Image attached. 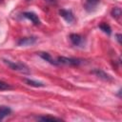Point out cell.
Wrapping results in <instances>:
<instances>
[{
  "mask_svg": "<svg viewBox=\"0 0 122 122\" xmlns=\"http://www.w3.org/2000/svg\"><path fill=\"white\" fill-rule=\"evenodd\" d=\"M4 62L13 71H19L22 73H30L29 68L21 62H12V61L7 60V59H4Z\"/></svg>",
  "mask_w": 122,
  "mask_h": 122,
  "instance_id": "cell-1",
  "label": "cell"
},
{
  "mask_svg": "<svg viewBox=\"0 0 122 122\" xmlns=\"http://www.w3.org/2000/svg\"><path fill=\"white\" fill-rule=\"evenodd\" d=\"M57 62H58V64H65V65H70V66H78L82 63V60L78 59V58H68L65 56H58Z\"/></svg>",
  "mask_w": 122,
  "mask_h": 122,
  "instance_id": "cell-2",
  "label": "cell"
},
{
  "mask_svg": "<svg viewBox=\"0 0 122 122\" xmlns=\"http://www.w3.org/2000/svg\"><path fill=\"white\" fill-rule=\"evenodd\" d=\"M70 40L72 43V45L76 47H81L85 43V39L83 36H81L78 33H71L70 34Z\"/></svg>",
  "mask_w": 122,
  "mask_h": 122,
  "instance_id": "cell-3",
  "label": "cell"
},
{
  "mask_svg": "<svg viewBox=\"0 0 122 122\" xmlns=\"http://www.w3.org/2000/svg\"><path fill=\"white\" fill-rule=\"evenodd\" d=\"M59 14L68 22V23H71L73 20H74V16L71 12V10H65V9H62L59 10Z\"/></svg>",
  "mask_w": 122,
  "mask_h": 122,
  "instance_id": "cell-4",
  "label": "cell"
},
{
  "mask_svg": "<svg viewBox=\"0 0 122 122\" xmlns=\"http://www.w3.org/2000/svg\"><path fill=\"white\" fill-rule=\"evenodd\" d=\"M92 72L93 74H95L97 77H99V78H101V79H103V80H106V81H112V77L110 74H108L107 72H105L104 71H102V70H100V69H95V70H93Z\"/></svg>",
  "mask_w": 122,
  "mask_h": 122,
  "instance_id": "cell-5",
  "label": "cell"
},
{
  "mask_svg": "<svg viewBox=\"0 0 122 122\" xmlns=\"http://www.w3.org/2000/svg\"><path fill=\"white\" fill-rule=\"evenodd\" d=\"M36 42V37L30 36V37H23L18 40V45L19 46H30L33 45Z\"/></svg>",
  "mask_w": 122,
  "mask_h": 122,
  "instance_id": "cell-6",
  "label": "cell"
},
{
  "mask_svg": "<svg viewBox=\"0 0 122 122\" xmlns=\"http://www.w3.org/2000/svg\"><path fill=\"white\" fill-rule=\"evenodd\" d=\"M23 16L26 17L27 19L30 20L34 25H39L40 24V19L38 17V15H36L34 12H31V11H26L23 13Z\"/></svg>",
  "mask_w": 122,
  "mask_h": 122,
  "instance_id": "cell-7",
  "label": "cell"
},
{
  "mask_svg": "<svg viewBox=\"0 0 122 122\" xmlns=\"http://www.w3.org/2000/svg\"><path fill=\"white\" fill-rule=\"evenodd\" d=\"M39 55H40L41 58H43L45 61L49 62L50 64H51V65H55V66L58 65L57 60H54V59L51 57V55L50 53H48V52H40Z\"/></svg>",
  "mask_w": 122,
  "mask_h": 122,
  "instance_id": "cell-8",
  "label": "cell"
},
{
  "mask_svg": "<svg viewBox=\"0 0 122 122\" xmlns=\"http://www.w3.org/2000/svg\"><path fill=\"white\" fill-rule=\"evenodd\" d=\"M11 112V110L7 106H1L0 107V121L3 120L6 116H8Z\"/></svg>",
  "mask_w": 122,
  "mask_h": 122,
  "instance_id": "cell-9",
  "label": "cell"
},
{
  "mask_svg": "<svg viewBox=\"0 0 122 122\" xmlns=\"http://www.w3.org/2000/svg\"><path fill=\"white\" fill-rule=\"evenodd\" d=\"M99 2L100 0H86V9L88 10H92L99 4Z\"/></svg>",
  "mask_w": 122,
  "mask_h": 122,
  "instance_id": "cell-10",
  "label": "cell"
},
{
  "mask_svg": "<svg viewBox=\"0 0 122 122\" xmlns=\"http://www.w3.org/2000/svg\"><path fill=\"white\" fill-rule=\"evenodd\" d=\"M24 81L28 85L32 86V87H37L38 88V87H44L45 86L44 83H42V82H37V81H34V80H31V79H28V78H25Z\"/></svg>",
  "mask_w": 122,
  "mask_h": 122,
  "instance_id": "cell-11",
  "label": "cell"
},
{
  "mask_svg": "<svg viewBox=\"0 0 122 122\" xmlns=\"http://www.w3.org/2000/svg\"><path fill=\"white\" fill-rule=\"evenodd\" d=\"M37 120H39V121H61L60 118H57L54 116H50V115L39 116V117H37Z\"/></svg>",
  "mask_w": 122,
  "mask_h": 122,
  "instance_id": "cell-12",
  "label": "cell"
},
{
  "mask_svg": "<svg viewBox=\"0 0 122 122\" xmlns=\"http://www.w3.org/2000/svg\"><path fill=\"white\" fill-rule=\"evenodd\" d=\"M111 14H112V16L113 18L119 19L120 16H121V14H122V10H121L120 8H117V7H116V8H113V9L112 10Z\"/></svg>",
  "mask_w": 122,
  "mask_h": 122,
  "instance_id": "cell-13",
  "label": "cell"
},
{
  "mask_svg": "<svg viewBox=\"0 0 122 122\" xmlns=\"http://www.w3.org/2000/svg\"><path fill=\"white\" fill-rule=\"evenodd\" d=\"M99 29H100L101 30H103V31H104L105 33H107V34H111V32H112V29H111L110 25L107 24V23H101V24L99 25Z\"/></svg>",
  "mask_w": 122,
  "mask_h": 122,
  "instance_id": "cell-14",
  "label": "cell"
},
{
  "mask_svg": "<svg viewBox=\"0 0 122 122\" xmlns=\"http://www.w3.org/2000/svg\"><path fill=\"white\" fill-rule=\"evenodd\" d=\"M9 89H11V86L10 84H8L7 82H4V81L0 80V90L4 91V90H9Z\"/></svg>",
  "mask_w": 122,
  "mask_h": 122,
  "instance_id": "cell-15",
  "label": "cell"
},
{
  "mask_svg": "<svg viewBox=\"0 0 122 122\" xmlns=\"http://www.w3.org/2000/svg\"><path fill=\"white\" fill-rule=\"evenodd\" d=\"M121 37H122V35H121L120 33H117V34H116V39H117V41H118L119 44L121 43Z\"/></svg>",
  "mask_w": 122,
  "mask_h": 122,
  "instance_id": "cell-16",
  "label": "cell"
},
{
  "mask_svg": "<svg viewBox=\"0 0 122 122\" xmlns=\"http://www.w3.org/2000/svg\"><path fill=\"white\" fill-rule=\"evenodd\" d=\"M45 1L48 2V3H51V4H55V3H56L55 0H45Z\"/></svg>",
  "mask_w": 122,
  "mask_h": 122,
  "instance_id": "cell-17",
  "label": "cell"
}]
</instances>
